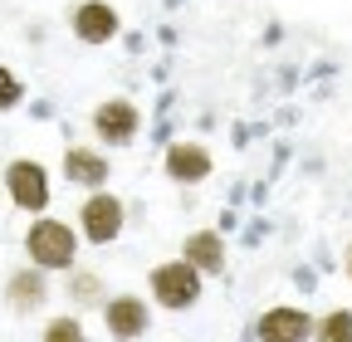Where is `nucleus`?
Instances as JSON below:
<instances>
[{
  "label": "nucleus",
  "instance_id": "nucleus-1",
  "mask_svg": "<svg viewBox=\"0 0 352 342\" xmlns=\"http://www.w3.org/2000/svg\"><path fill=\"white\" fill-rule=\"evenodd\" d=\"M25 249H30V264H39V269H69L78 254L74 230L64 220H34L25 235Z\"/></svg>",
  "mask_w": 352,
  "mask_h": 342
},
{
  "label": "nucleus",
  "instance_id": "nucleus-2",
  "mask_svg": "<svg viewBox=\"0 0 352 342\" xmlns=\"http://www.w3.org/2000/svg\"><path fill=\"white\" fill-rule=\"evenodd\" d=\"M152 293H157L162 308H186V304H196V293H201V269H196L191 260L162 264V269L152 274Z\"/></svg>",
  "mask_w": 352,
  "mask_h": 342
},
{
  "label": "nucleus",
  "instance_id": "nucleus-3",
  "mask_svg": "<svg viewBox=\"0 0 352 342\" xmlns=\"http://www.w3.org/2000/svg\"><path fill=\"white\" fill-rule=\"evenodd\" d=\"M6 191H10V201L20 210H44L50 205V176H44V166L30 161V157L6 166Z\"/></svg>",
  "mask_w": 352,
  "mask_h": 342
},
{
  "label": "nucleus",
  "instance_id": "nucleus-4",
  "mask_svg": "<svg viewBox=\"0 0 352 342\" xmlns=\"http://www.w3.org/2000/svg\"><path fill=\"white\" fill-rule=\"evenodd\" d=\"M78 220H83V235L94 240V244H113V240H118V230H122V201H118V196L94 191V196L83 201Z\"/></svg>",
  "mask_w": 352,
  "mask_h": 342
},
{
  "label": "nucleus",
  "instance_id": "nucleus-5",
  "mask_svg": "<svg viewBox=\"0 0 352 342\" xmlns=\"http://www.w3.org/2000/svg\"><path fill=\"white\" fill-rule=\"evenodd\" d=\"M94 133H98L103 142H113V147L132 142V133H138V108H132V103H122V98L103 103V108L94 113Z\"/></svg>",
  "mask_w": 352,
  "mask_h": 342
},
{
  "label": "nucleus",
  "instance_id": "nucleus-6",
  "mask_svg": "<svg viewBox=\"0 0 352 342\" xmlns=\"http://www.w3.org/2000/svg\"><path fill=\"white\" fill-rule=\"evenodd\" d=\"M74 34L83 39V45H108V39L118 34V15L103 5V0H83V5L74 10Z\"/></svg>",
  "mask_w": 352,
  "mask_h": 342
},
{
  "label": "nucleus",
  "instance_id": "nucleus-7",
  "mask_svg": "<svg viewBox=\"0 0 352 342\" xmlns=\"http://www.w3.org/2000/svg\"><path fill=\"white\" fill-rule=\"evenodd\" d=\"M103 318H108V332H113V337H138V332H147V304H142V298H132V293L108 298Z\"/></svg>",
  "mask_w": 352,
  "mask_h": 342
},
{
  "label": "nucleus",
  "instance_id": "nucleus-8",
  "mask_svg": "<svg viewBox=\"0 0 352 342\" xmlns=\"http://www.w3.org/2000/svg\"><path fill=\"white\" fill-rule=\"evenodd\" d=\"M44 293H50V284H44V269H39V264L10 274V284H6V298H10V308H15V313L39 308V304H44Z\"/></svg>",
  "mask_w": 352,
  "mask_h": 342
},
{
  "label": "nucleus",
  "instance_id": "nucleus-9",
  "mask_svg": "<svg viewBox=\"0 0 352 342\" xmlns=\"http://www.w3.org/2000/svg\"><path fill=\"white\" fill-rule=\"evenodd\" d=\"M64 176L78 181V186H103L108 181V161L98 152H88V147H69L64 152Z\"/></svg>",
  "mask_w": 352,
  "mask_h": 342
},
{
  "label": "nucleus",
  "instance_id": "nucleus-10",
  "mask_svg": "<svg viewBox=\"0 0 352 342\" xmlns=\"http://www.w3.org/2000/svg\"><path fill=\"white\" fill-rule=\"evenodd\" d=\"M166 171L176 181H201L206 171H210V157L201 152V147H186V142H176L171 152H166Z\"/></svg>",
  "mask_w": 352,
  "mask_h": 342
},
{
  "label": "nucleus",
  "instance_id": "nucleus-11",
  "mask_svg": "<svg viewBox=\"0 0 352 342\" xmlns=\"http://www.w3.org/2000/svg\"><path fill=\"white\" fill-rule=\"evenodd\" d=\"M308 332V318L298 308H274L259 318V337H303Z\"/></svg>",
  "mask_w": 352,
  "mask_h": 342
},
{
  "label": "nucleus",
  "instance_id": "nucleus-12",
  "mask_svg": "<svg viewBox=\"0 0 352 342\" xmlns=\"http://www.w3.org/2000/svg\"><path fill=\"white\" fill-rule=\"evenodd\" d=\"M186 260H191L196 269L215 274V269H226V249H220L215 235H191V240H186Z\"/></svg>",
  "mask_w": 352,
  "mask_h": 342
},
{
  "label": "nucleus",
  "instance_id": "nucleus-13",
  "mask_svg": "<svg viewBox=\"0 0 352 342\" xmlns=\"http://www.w3.org/2000/svg\"><path fill=\"white\" fill-rule=\"evenodd\" d=\"M20 98H25V89H20L15 69H6V64H0V113H10V108H15Z\"/></svg>",
  "mask_w": 352,
  "mask_h": 342
},
{
  "label": "nucleus",
  "instance_id": "nucleus-14",
  "mask_svg": "<svg viewBox=\"0 0 352 342\" xmlns=\"http://www.w3.org/2000/svg\"><path fill=\"white\" fill-rule=\"evenodd\" d=\"M44 337H50V342H64V337H69V342H74V337H83V328H78L74 318H54L50 328H44Z\"/></svg>",
  "mask_w": 352,
  "mask_h": 342
},
{
  "label": "nucleus",
  "instance_id": "nucleus-15",
  "mask_svg": "<svg viewBox=\"0 0 352 342\" xmlns=\"http://www.w3.org/2000/svg\"><path fill=\"white\" fill-rule=\"evenodd\" d=\"M318 337H352V313H333V318L318 328Z\"/></svg>",
  "mask_w": 352,
  "mask_h": 342
},
{
  "label": "nucleus",
  "instance_id": "nucleus-16",
  "mask_svg": "<svg viewBox=\"0 0 352 342\" xmlns=\"http://www.w3.org/2000/svg\"><path fill=\"white\" fill-rule=\"evenodd\" d=\"M74 293H78V298H98V279H94V274H78V279H74Z\"/></svg>",
  "mask_w": 352,
  "mask_h": 342
}]
</instances>
